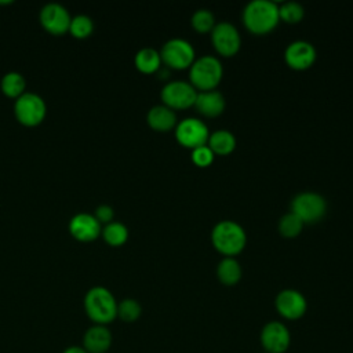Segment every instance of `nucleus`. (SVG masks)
<instances>
[{
  "instance_id": "obj_1",
  "label": "nucleus",
  "mask_w": 353,
  "mask_h": 353,
  "mask_svg": "<svg viewBox=\"0 0 353 353\" xmlns=\"http://www.w3.org/2000/svg\"><path fill=\"white\" fill-rule=\"evenodd\" d=\"M243 23L252 34H268L279 23V4L270 0H252L243 10Z\"/></svg>"
},
{
  "instance_id": "obj_2",
  "label": "nucleus",
  "mask_w": 353,
  "mask_h": 353,
  "mask_svg": "<svg viewBox=\"0 0 353 353\" xmlns=\"http://www.w3.org/2000/svg\"><path fill=\"white\" fill-rule=\"evenodd\" d=\"M117 303L114 295L102 285L90 288L84 295V310L95 324L112 323L117 317Z\"/></svg>"
},
{
  "instance_id": "obj_3",
  "label": "nucleus",
  "mask_w": 353,
  "mask_h": 353,
  "mask_svg": "<svg viewBox=\"0 0 353 353\" xmlns=\"http://www.w3.org/2000/svg\"><path fill=\"white\" fill-rule=\"evenodd\" d=\"M211 243L223 256H236L247 243V234L241 225L234 221H219L211 230Z\"/></svg>"
},
{
  "instance_id": "obj_4",
  "label": "nucleus",
  "mask_w": 353,
  "mask_h": 353,
  "mask_svg": "<svg viewBox=\"0 0 353 353\" xmlns=\"http://www.w3.org/2000/svg\"><path fill=\"white\" fill-rule=\"evenodd\" d=\"M223 68L221 61L214 55L196 58L189 68V83L199 91L215 90L221 83Z\"/></svg>"
},
{
  "instance_id": "obj_5",
  "label": "nucleus",
  "mask_w": 353,
  "mask_h": 353,
  "mask_svg": "<svg viewBox=\"0 0 353 353\" xmlns=\"http://www.w3.org/2000/svg\"><path fill=\"white\" fill-rule=\"evenodd\" d=\"M161 62L170 69H188L196 59V52L193 46L181 37H174L167 40L160 51Z\"/></svg>"
},
{
  "instance_id": "obj_6",
  "label": "nucleus",
  "mask_w": 353,
  "mask_h": 353,
  "mask_svg": "<svg viewBox=\"0 0 353 353\" xmlns=\"http://www.w3.org/2000/svg\"><path fill=\"white\" fill-rule=\"evenodd\" d=\"M325 211L327 201L316 192H301L291 201V212H294L303 223L320 221Z\"/></svg>"
},
{
  "instance_id": "obj_7",
  "label": "nucleus",
  "mask_w": 353,
  "mask_h": 353,
  "mask_svg": "<svg viewBox=\"0 0 353 353\" xmlns=\"http://www.w3.org/2000/svg\"><path fill=\"white\" fill-rule=\"evenodd\" d=\"M47 112V106L44 99L30 91H25L15 99L14 103V113L19 123L25 125H37L43 121Z\"/></svg>"
},
{
  "instance_id": "obj_8",
  "label": "nucleus",
  "mask_w": 353,
  "mask_h": 353,
  "mask_svg": "<svg viewBox=\"0 0 353 353\" xmlns=\"http://www.w3.org/2000/svg\"><path fill=\"white\" fill-rule=\"evenodd\" d=\"M163 105L170 109H188L194 106L197 90L189 83L183 80H172L168 81L160 92Z\"/></svg>"
},
{
  "instance_id": "obj_9",
  "label": "nucleus",
  "mask_w": 353,
  "mask_h": 353,
  "mask_svg": "<svg viewBox=\"0 0 353 353\" xmlns=\"http://www.w3.org/2000/svg\"><path fill=\"white\" fill-rule=\"evenodd\" d=\"M210 131L207 124L196 117H186L176 123L175 125V138L179 145L196 149L199 146L207 145Z\"/></svg>"
},
{
  "instance_id": "obj_10",
  "label": "nucleus",
  "mask_w": 353,
  "mask_h": 353,
  "mask_svg": "<svg viewBox=\"0 0 353 353\" xmlns=\"http://www.w3.org/2000/svg\"><path fill=\"white\" fill-rule=\"evenodd\" d=\"M211 33V43L215 51L222 57H233L241 47V37L237 28L228 21L215 23Z\"/></svg>"
},
{
  "instance_id": "obj_11",
  "label": "nucleus",
  "mask_w": 353,
  "mask_h": 353,
  "mask_svg": "<svg viewBox=\"0 0 353 353\" xmlns=\"http://www.w3.org/2000/svg\"><path fill=\"white\" fill-rule=\"evenodd\" d=\"M261 345L266 353H284L291 345V334L281 321H269L261 330Z\"/></svg>"
},
{
  "instance_id": "obj_12",
  "label": "nucleus",
  "mask_w": 353,
  "mask_h": 353,
  "mask_svg": "<svg viewBox=\"0 0 353 353\" xmlns=\"http://www.w3.org/2000/svg\"><path fill=\"white\" fill-rule=\"evenodd\" d=\"M277 313L287 320H298L303 317L307 309V302L303 294L296 290L285 288L281 290L274 299Z\"/></svg>"
},
{
  "instance_id": "obj_13",
  "label": "nucleus",
  "mask_w": 353,
  "mask_h": 353,
  "mask_svg": "<svg viewBox=\"0 0 353 353\" xmlns=\"http://www.w3.org/2000/svg\"><path fill=\"white\" fill-rule=\"evenodd\" d=\"M316 57L314 46L306 40L291 41L284 51V61L294 70L309 69L314 63Z\"/></svg>"
},
{
  "instance_id": "obj_14",
  "label": "nucleus",
  "mask_w": 353,
  "mask_h": 353,
  "mask_svg": "<svg viewBox=\"0 0 353 353\" xmlns=\"http://www.w3.org/2000/svg\"><path fill=\"white\" fill-rule=\"evenodd\" d=\"M69 11L59 3H47L40 10V22L46 30L54 34H62L69 30L70 25Z\"/></svg>"
},
{
  "instance_id": "obj_15",
  "label": "nucleus",
  "mask_w": 353,
  "mask_h": 353,
  "mask_svg": "<svg viewBox=\"0 0 353 353\" xmlns=\"http://www.w3.org/2000/svg\"><path fill=\"white\" fill-rule=\"evenodd\" d=\"M69 230L77 240L91 241L99 236L102 228L94 214L77 212L69 221Z\"/></svg>"
},
{
  "instance_id": "obj_16",
  "label": "nucleus",
  "mask_w": 353,
  "mask_h": 353,
  "mask_svg": "<svg viewBox=\"0 0 353 353\" xmlns=\"http://www.w3.org/2000/svg\"><path fill=\"white\" fill-rule=\"evenodd\" d=\"M112 339V332L106 325L94 324L84 332L81 346L88 353H109Z\"/></svg>"
},
{
  "instance_id": "obj_17",
  "label": "nucleus",
  "mask_w": 353,
  "mask_h": 353,
  "mask_svg": "<svg viewBox=\"0 0 353 353\" xmlns=\"http://www.w3.org/2000/svg\"><path fill=\"white\" fill-rule=\"evenodd\" d=\"M194 106L200 114L205 117H216L223 113L226 101L222 92H219L218 90L199 91Z\"/></svg>"
},
{
  "instance_id": "obj_18",
  "label": "nucleus",
  "mask_w": 353,
  "mask_h": 353,
  "mask_svg": "<svg viewBox=\"0 0 353 353\" xmlns=\"http://www.w3.org/2000/svg\"><path fill=\"white\" fill-rule=\"evenodd\" d=\"M148 124L160 132H165L170 131L172 128H175L178 120H176V114L172 109L167 108L165 105H156L153 108L149 109L148 116H146Z\"/></svg>"
},
{
  "instance_id": "obj_19",
  "label": "nucleus",
  "mask_w": 353,
  "mask_h": 353,
  "mask_svg": "<svg viewBox=\"0 0 353 353\" xmlns=\"http://www.w3.org/2000/svg\"><path fill=\"white\" fill-rule=\"evenodd\" d=\"M236 137L228 130H216L210 134L207 145L214 154L226 156L236 149Z\"/></svg>"
},
{
  "instance_id": "obj_20",
  "label": "nucleus",
  "mask_w": 353,
  "mask_h": 353,
  "mask_svg": "<svg viewBox=\"0 0 353 353\" xmlns=\"http://www.w3.org/2000/svg\"><path fill=\"white\" fill-rule=\"evenodd\" d=\"M243 276L241 266L234 256H223L216 266V277L223 285H234Z\"/></svg>"
},
{
  "instance_id": "obj_21",
  "label": "nucleus",
  "mask_w": 353,
  "mask_h": 353,
  "mask_svg": "<svg viewBox=\"0 0 353 353\" xmlns=\"http://www.w3.org/2000/svg\"><path fill=\"white\" fill-rule=\"evenodd\" d=\"M134 63L142 73H154L161 68V57L157 50L152 47H143L135 54Z\"/></svg>"
},
{
  "instance_id": "obj_22",
  "label": "nucleus",
  "mask_w": 353,
  "mask_h": 353,
  "mask_svg": "<svg viewBox=\"0 0 353 353\" xmlns=\"http://www.w3.org/2000/svg\"><path fill=\"white\" fill-rule=\"evenodd\" d=\"M25 77L19 72H7L0 81L1 91L10 98H18L25 92Z\"/></svg>"
},
{
  "instance_id": "obj_23",
  "label": "nucleus",
  "mask_w": 353,
  "mask_h": 353,
  "mask_svg": "<svg viewBox=\"0 0 353 353\" xmlns=\"http://www.w3.org/2000/svg\"><path fill=\"white\" fill-rule=\"evenodd\" d=\"M101 233H102L105 241L110 245H121L128 239L127 226L121 222H117V221H112V222L106 223Z\"/></svg>"
},
{
  "instance_id": "obj_24",
  "label": "nucleus",
  "mask_w": 353,
  "mask_h": 353,
  "mask_svg": "<svg viewBox=\"0 0 353 353\" xmlns=\"http://www.w3.org/2000/svg\"><path fill=\"white\" fill-rule=\"evenodd\" d=\"M303 225L305 223L294 212L290 211L280 218L277 228H279V232L281 236L292 239V237H296L302 232Z\"/></svg>"
},
{
  "instance_id": "obj_25",
  "label": "nucleus",
  "mask_w": 353,
  "mask_h": 353,
  "mask_svg": "<svg viewBox=\"0 0 353 353\" xmlns=\"http://www.w3.org/2000/svg\"><path fill=\"white\" fill-rule=\"evenodd\" d=\"M192 28L199 33H208L215 26V17L207 8H199L190 18Z\"/></svg>"
},
{
  "instance_id": "obj_26",
  "label": "nucleus",
  "mask_w": 353,
  "mask_h": 353,
  "mask_svg": "<svg viewBox=\"0 0 353 353\" xmlns=\"http://www.w3.org/2000/svg\"><path fill=\"white\" fill-rule=\"evenodd\" d=\"M305 15V8L298 1H284L279 6V18L285 23H298Z\"/></svg>"
},
{
  "instance_id": "obj_27",
  "label": "nucleus",
  "mask_w": 353,
  "mask_h": 353,
  "mask_svg": "<svg viewBox=\"0 0 353 353\" xmlns=\"http://www.w3.org/2000/svg\"><path fill=\"white\" fill-rule=\"evenodd\" d=\"M70 33L77 39H84L90 36L94 30V22L92 19L85 14H77L72 17L70 25H69Z\"/></svg>"
},
{
  "instance_id": "obj_28",
  "label": "nucleus",
  "mask_w": 353,
  "mask_h": 353,
  "mask_svg": "<svg viewBox=\"0 0 353 353\" xmlns=\"http://www.w3.org/2000/svg\"><path fill=\"white\" fill-rule=\"evenodd\" d=\"M142 313V307L138 301L132 298H125L117 303V317H120L125 323H132L139 319Z\"/></svg>"
},
{
  "instance_id": "obj_29",
  "label": "nucleus",
  "mask_w": 353,
  "mask_h": 353,
  "mask_svg": "<svg viewBox=\"0 0 353 353\" xmlns=\"http://www.w3.org/2000/svg\"><path fill=\"white\" fill-rule=\"evenodd\" d=\"M214 156L215 154L208 148V145H203L192 150V161L197 167H208L214 161Z\"/></svg>"
},
{
  "instance_id": "obj_30",
  "label": "nucleus",
  "mask_w": 353,
  "mask_h": 353,
  "mask_svg": "<svg viewBox=\"0 0 353 353\" xmlns=\"http://www.w3.org/2000/svg\"><path fill=\"white\" fill-rule=\"evenodd\" d=\"M95 218L102 223H109V222H112L113 221V215H114V211H113V208L110 207V205H108V204H101V205H98L97 208H95Z\"/></svg>"
},
{
  "instance_id": "obj_31",
  "label": "nucleus",
  "mask_w": 353,
  "mask_h": 353,
  "mask_svg": "<svg viewBox=\"0 0 353 353\" xmlns=\"http://www.w3.org/2000/svg\"><path fill=\"white\" fill-rule=\"evenodd\" d=\"M62 353H88L83 346H76V345H73V346H69V347H66Z\"/></svg>"
},
{
  "instance_id": "obj_32",
  "label": "nucleus",
  "mask_w": 353,
  "mask_h": 353,
  "mask_svg": "<svg viewBox=\"0 0 353 353\" xmlns=\"http://www.w3.org/2000/svg\"><path fill=\"white\" fill-rule=\"evenodd\" d=\"M263 353H266V352H263Z\"/></svg>"
}]
</instances>
